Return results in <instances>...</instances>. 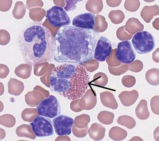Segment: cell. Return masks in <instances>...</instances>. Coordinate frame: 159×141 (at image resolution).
<instances>
[{"instance_id":"obj_7","label":"cell","mask_w":159,"mask_h":141,"mask_svg":"<svg viewBox=\"0 0 159 141\" xmlns=\"http://www.w3.org/2000/svg\"><path fill=\"white\" fill-rule=\"evenodd\" d=\"M33 132L39 137L50 136L54 134L51 120L47 117L38 116L30 123Z\"/></svg>"},{"instance_id":"obj_10","label":"cell","mask_w":159,"mask_h":141,"mask_svg":"<svg viewBox=\"0 0 159 141\" xmlns=\"http://www.w3.org/2000/svg\"><path fill=\"white\" fill-rule=\"evenodd\" d=\"M112 50L110 40L106 37L101 36L98 40L93 58L97 61L104 62L111 55Z\"/></svg>"},{"instance_id":"obj_3","label":"cell","mask_w":159,"mask_h":141,"mask_svg":"<svg viewBox=\"0 0 159 141\" xmlns=\"http://www.w3.org/2000/svg\"><path fill=\"white\" fill-rule=\"evenodd\" d=\"M49 81L53 91L66 99L74 101L80 99L85 95L90 78L83 66L66 63L52 70Z\"/></svg>"},{"instance_id":"obj_16","label":"cell","mask_w":159,"mask_h":141,"mask_svg":"<svg viewBox=\"0 0 159 141\" xmlns=\"http://www.w3.org/2000/svg\"><path fill=\"white\" fill-rule=\"evenodd\" d=\"M111 136L114 140H122L126 138L128 134L126 131L119 127H114Z\"/></svg>"},{"instance_id":"obj_14","label":"cell","mask_w":159,"mask_h":141,"mask_svg":"<svg viewBox=\"0 0 159 141\" xmlns=\"http://www.w3.org/2000/svg\"><path fill=\"white\" fill-rule=\"evenodd\" d=\"M117 122L121 125L126 127L129 129H133L136 126V120L133 117L128 115H124L120 116L117 120Z\"/></svg>"},{"instance_id":"obj_4","label":"cell","mask_w":159,"mask_h":141,"mask_svg":"<svg viewBox=\"0 0 159 141\" xmlns=\"http://www.w3.org/2000/svg\"><path fill=\"white\" fill-rule=\"evenodd\" d=\"M132 43L136 52L140 54L150 52L155 45L154 36L147 31L137 32L134 35Z\"/></svg>"},{"instance_id":"obj_8","label":"cell","mask_w":159,"mask_h":141,"mask_svg":"<svg viewBox=\"0 0 159 141\" xmlns=\"http://www.w3.org/2000/svg\"><path fill=\"white\" fill-rule=\"evenodd\" d=\"M52 122L54 129L57 135H69L71 134L74 123V120L72 117L65 115H59L54 117Z\"/></svg>"},{"instance_id":"obj_19","label":"cell","mask_w":159,"mask_h":141,"mask_svg":"<svg viewBox=\"0 0 159 141\" xmlns=\"http://www.w3.org/2000/svg\"><path fill=\"white\" fill-rule=\"evenodd\" d=\"M159 126L157 127V128L155 129L154 132V139L156 141H157L159 140Z\"/></svg>"},{"instance_id":"obj_13","label":"cell","mask_w":159,"mask_h":141,"mask_svg":"<svg viewBox=\"0 0 159 141\" xmlns=\"http://www.w3.org/2000/svg\"><path fill=\"white\" fill-rule=\"evenodd\" d=\"M136 115L138 118L142 120H146L150 116V113L148 107V103L145 100H142L135 110Z\"/></svg>"},{"instance_id":"obj_12","label":"cell","mask_w":159,"mask_h":141,"mask_svg":"<svg viewBox=\"0 0 159 141\" xmlns=\"http://www.w3.org/2000/svg\"><path fill=\"white\" fill-rule=\"evenodd\" d=\"M139 93L136 90L132 91H124L119 95L122 105L125 106H130L134 105L138 99Z\"/></svg>"},{"instance_id":"obj_15","label":"cell","mask_w":159,"mask_h":141,"mask_svg":"<svg viewBox=\"0 0 159 141\" xmlns=\"http://www.w3.org/2000/svg\"><path fill=\"white\" fill-rule=\"evenodd\" d=\"M148 82L151 85L157 86L159 85V70L152 69L148 71L145 76Z\"/></svg>"},{"instance_id":"obj_9","label":"cell","mask_w":159,"mask_h":141,"mask_svg":"<svg viewBox=\"0 0 159 141\" xmlns=\"http://www.w3.org/2000/svg\"><path fill=\"white\" fill-rule=\"evenodd\" d=\"M116 56L118 61L125 64L132 63L136 58V54L131 43L127 40L118 44Z\"/></svg>"},{"instance_id":"obj_17","label":"cell","mask_w":159,"mask_h":141,"mask_svg":"<svg viewBox=\"0 0 159 141\" xmlns=\"http://www.w3.org/2000/svg\"><path fill=\"white\" fill-rule=\"evenodd\" d=\"M122 82L125 87L127 88H131L135 85L136 80L133 76L127 75L123 77Z\"/></svg>"},{"instance_id":"obj_18","label":"cell","mask_w":159,"mask_h":141,"mask_svg":"<svg viewBox=\"0 0 159 141\" xmlns=\"http://www.w3.org/2000/svg\"><path fill=\"white\" fill-rule=\"evenodd\" d=\"M151 107L152 112L159 115V96H155L151 101Z\"/></svg>"},{"instance_id":"obj_6","label":"cell","mask_w":159,"mask_h":141,"mask_svg":"<svg viewBox=\"0 0 159 141\" xmlns=\"http://www.w3.org/2000/svg\"><path fill=\"white\" fill-rule=\"evenodd\" d=\"M46 17L50 24L55 27H62L71 23L69 16L62 7L54 6L46 11Z\"/></svg>"},{"instance_id":"obj_5","label":"cell","mask_w":159,"mask_h":141,"mask_svg":"<svg viewBox=\"0 0 159 141\" xmlns=\"http://www.w3.org/2000/svg\"><path fill=\"white\" fill-rule=\"evenodd\" d=\"M36 109L39 115L49 119L54 118L61 112L59 100L52 95L42 100Z\"/></svg>"},{"instance_id":"obj_2","label":"cell","mask_w":159,"mask_h":141,"mask_svg":"<svg viewBox=\"0 0 159 141\" xmlns=\"http://www.w3.org/2000/svg\"><path fill=\"white\" fill-rule=\"evenodd\" d=\"M19 44L24 60L30 66L48 63L53 57L54 38L48 28L39 23H33L24 29Z\"/></svg>"},{"instance_id":"obj_1","label":"cell","mask_w":159,"mask_h":141,"mask_svg":"<svg viewBox=\"0 0 159 141\" xmlns=\"http://www.w3.org/2000/svg\"><path fill=\"white\" fill-rule=\"evenodd\" d=\"M99 33L72 26L62 27L54 37L53 58L61 63L82 64L93 58Z\"/></svg>"},{"instance_id":"obj_11","label":"cell","mask_w":159,"mask_h":141,"mask_svg":"<svg viewBox=\"0 0 159 141\" xmlns=\"http://www.w3.org/2000/svg\"><path fill=\"white\" fill-rule=\"evenodd\" d=\"M72 23L73 26L77 28L94 30L95 16L90 12L82 13L73 18Z\"/></svg>"},{"instance_id":"obj_20","label":"cell","mask_w":159,"mask_h":141,"mask_svg":"<svg viewBox=\"0 0 159 141\" xmlns=\"http://www.w3.org/2000/svg\"><path fill=\"white\" fill-rule=\"evenodd\" d=\"M129 141H143V140L138 136H135L131 139Z\"/></svg>"}]
</instances>
